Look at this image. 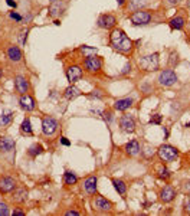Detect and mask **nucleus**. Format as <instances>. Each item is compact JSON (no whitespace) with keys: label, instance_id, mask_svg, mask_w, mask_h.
Returning <instances> with one entry per match:
<instances>
[{"label":"nucleus","instance_id":"1","mask_svg":"<svg viewBox=\"0 0 190 216\" xmlns=\"http://www.w3.org/2000/svg\"><path fill=\"white\" fill-rule=\"evenodd\" d=\"M109 43L115 50L125 53V55L131 53V50L134 48L133 40L127 36V33L123 29H113L111 35H109Z\"/></svg>","mask_w":190,"mask_h":216},{"label":"nucleus","instance_id":"2","mask_svg":"<svg viewBox=\"0 0 190 216\" xmlns=\"http://www.w3.org/2000/svg\"><path fill=\"white\" fill-rule=\"evenodd\" d=\"M138 65L141 69L151 72V71H157L160 65L159 60V53H151V55H145L138 60Z\"/></svg>","mask_w":190,"mask_h":216},{"label":"nucleus","instance_id":"3","mask_svg":"<svg viewBox=\"0 0 190 216\" xmlns=\"http://www.w3.org/2000/svg\"><path fill=\"white\" fill-rule=\"evenodd\" d=\"M157 154H159L161 161L170 163V161H173L176 157L179 156V151H177V148H174V147L170 146V144H163L161 147H159Z\"/></svg>","mask_w":190,"mask_h":216},{"label":"nucleus","instance_id":"4","mask_svg":"<svg viewBox=\"0 0 190 216\" xmlns=\"http://www.w3.org/2000/svg\"><path fill=\"white\" fill-rule=\"evenodd\" d=\"M58 127H59V124H58V121L53 117L46 115L42 118V133L45 136H48V137L53 136L58 131Z\"/></svg>","mask_w":190,"mask_h":216},{"label":"nucleus","instance_id":"5","mask_svg":"<svg viewBox=\"0 0 190 216\" xmlns=\"http://www.w3.org/2000/svg\"><path fill=\"white\" fill-rule=\"evenodd\" d=\"M130 20L131 23L135 26H144V25H149L150 20H151V15H150L147 10H135L133 15L130 16Z\"/></svg>","mask_w":190,"mask_h":216},{"label":"nucleus","instance_id":"6","mask_svg":"<svg viewBox=\"0 0 190 216\" xmlns=\"http://www.w3.org/2000/svg\"><path fill=\"white\" fill-rule=\"evenodd\" d=\"M176 81H177V75L173 69H166L160 72L159 84L161 86H171L173 84H176Z\"/></svg>","mask_w":190,"mask_h":216},{"label":"nucleus","instance_id":"7","mask_svg":"<svg viewBox=\"0 0 190 216\" xmlns=\"http://www.w3.org/2000/svg\"><path fill=\"white\" fill-rule=\"evenodd\" d=\"M84 66H85V69L88 72H98V71L102 68V59L95 55L87 56L85 60H84Z\"/></svg>","mask_w":190,"mask_h":216},{"label":"nucleus","instance_id":"8","mask_svg":"<svg viewBox=\"0 0 190 216\" xmlns=\"http://www.w3.org/2000/svg\"><path fill=\"white\" fill-rule=\"evenodd\" d=\"M16 180L10 176H2L0 177V193L6 195V193H12L16 189Z\"/></svg>","mask_w":190,"mask_h":216},{"label":"nucleus","instance_id":"9","mask_svg":"<svg viewBox=\"0 0 190 216\" xmlns=\"http://www.w3.org/2000/svg\"><path fill=\"white\" fill-rule=\"evenodd\" d=\"M84 75V71L81 66L78 65H71L66 68V78L71 84H75L77 81H79Z\"/></svg>","mask_w":190,"mask_h":216},{"label":"nucleus","instance_id":"10","mask_svg":"<svg viewBox=\"0 0 190 216\" xmlns=\"http://www.w3.org/2000/svg\"><path fill=\"white\" fill-rule=\"evenodd\" d=\"M19 104H20V108L23 111L30 112V111L35 110L36 101H35V98H33L30 94H23V95L19 98Z\"/></svg>","mask_w":190,"mask_h":216},{"label":"nucleus","instance_id":"11","mask_svg":"<svg viewBox=\"0 0 190 216\" xmlns=\"http://www.w3.org/2000/svg\"><path fill=\"white\" fill-rule=\"evenodd\" d=\"M94 209L98 212H109L113 209V203L109 200H107L104 196H97L94 199Z\"/></svg>","mask_w":190,"mask_h":216},{"label":"nucleus","instance_id":"12","mask_svg":"<svg viewBox=\"0 0 190 216\" xmlns=\"http://www.w3.org/2000/svg\"><path fill=\"white\" fill-rule=\"evenodd\" d=\"M97 23H98V26H99L101 29H113L114 26H115V23H117V19H115V16L107 13V15H101V16H99Z\"/></svg>","mask_w":190,"mask_h":216},{"label":"nucleus","instance_id":"13","mask_svg":"<svg viewBox=\"0 0 190 216\" xmlns=\"http://www.w3.org/2000/svg\"><path fill=\"white\" fill-rule=\"evenodd\" d=\"M120 127H121V130L125 131V133H134L135 131V121L131 115H123L120 118Z\"/></svg>","mask_w":190,"mask_h":216},{"label":"nucleus","instance_id":"14","mask_svg":"<svg viewBox=\"0 0 190 216\" xmlns=\"http://www.w3.org/2000/svg\"><path fill=\"white\" fill-rule=\"evenodd\" d=\"M27 195H29V192L26 187H17L13 192H12V200L15 202V203H25L27 200Z\"/></svg>","mask_w":190,"mask_h":216},{"label":"nucleus","instance_id":"15","mask_svg":"<svg viewBox=\"0 0 190 216\" xmlns=\"http://www.w3.org/2000/svg\"><path fill=\"white\" fill-rule=\"evenodd\" d=\"M15 86H16V91H17L20 95L29 92V82H27V79H26L25 76H22V75L16 76L15 78Z\"/></svg>","mask_w":190,"mask_h":216},{"label":"nucleus","instance_id":"16","mask_svg":"<svg viewBox=\"0 0 190 216\" xmlns=\"http://www.w3.org/2000/svg\"><path fill=\"white\" fill-rule=\"evenodd\" d=\"M97 183L98 179L97 176H89L84 180V190L87 192L88 195H95L97 193Z\"/></svg>","mask_w":190,"mask_h":216},{"label":"nucleus","instance_id":"17","mask_svg":"<svg viewBox=\"0 0 190 216\" xmlns=\"http://www.w3.org/2000/svg\"><path fill=\"white\" fill-rule=\"evenodd\" d=\"M7 58L12 60V62H20L22 58H23V53L19 46L16 45H10L7 48Z\"/></svg>","mask_w":190,"mask_h":216},{"label":"nucleus","instance_id":"18","mask_svg":"<svg viewBox=\"0 0 190 216\" xmlns=\"http://www.w3.org/2000/svg\"><path fill=\"white\" fill-rule=\"evenodd\" d=\"M174 197H176V192L171 186L163 187L161 192H160V199H161V202H164V203H170Z\"/></svg>","mask_w":190,"mask_h":216},{"label":"nucleus","instance_id":"19","mask_svg":"<svg viewBox=\"0 0 190 216\" xmlns=\"http://www.w3.org/2000/svg\"><path fill=\"white\" fill-rule=\"evenodd\" d=\"M15 146H16V143L13 138H10V137H0V151L10 153L15 148Z\"/></svg>","mask_w":190,"mask_h":216},{"label":"nucleus","instance_id":"20","mask_svg":"<svg viewBox=\"0 0 190 216\" xmlns=\"http://www.w3.org/2000/svg\"><path fill=\"white\" fill-rule=\"evenodd\" d=\"M133 102H134L133 98H121V100H117L115 102H114V110L125 111L133 105Z\"/></svg>","mask_w":190,"mask_h":216},{"label":"nucleus","instance_id":"21","mask_svg":"<svg viewBox=\"0 0 190 216\" xmlns=\"http://www.w3.org/2000/svg\"><path fill=\"white\" fill-rule=\"evenodd\" d=\"M140 144L137 140H131L130 143H127L125 144V153L128 154V156H137L140 153Z\"/></svg>","mask_w":190,"mask_h":216},{"label":"nucleus","instance_id":"22","mask_svg":"<svg viewBox=\"0 0 190 216\" xmlns=\"http://www.w3.org/2000/svg\"><path fill=\"white\" fill-rule=\"evenodd\" d=\"M62 9H63V6H62L61 2H53L51 6H49V10H48V13L51 17H58V16H61L62 13Z\"/></svg>","mask_w":190,"mask_h":216},{"label":"nucleus","instance_id":"23","mask_svg":"<svg viewBox=\"0 0 190 216\" xmlns=\"http://www.w3.org/2000/svg\"><path fill=\"white\" fill-rule=\"evenodd\" d=\"M79 95H81V91L78 90L77 86H73L72 84L68 86L66 90H65V92H63V97H65L66 100H69V101L75 100V98H77V97H79Z\"/></svg>","mask_w":190,"mask_h":216},{"label":"nucleus","instance_id":"24","mask_svg":"<svg viewBox=\"0 0 190 216\" xmlns=\"http://www.w3.org/2000/svg\"><path fill=\"white\" fill-rule=\"evenodd\" d=\"M42 153H43V147H42L41 144H38V143L32 144V146L27 148V156L30 157V159H36L38 156H41Z\"/></svg>","mask_w":190,"mask_h":216},{"label":"nucleus","instance_id":"25","mask_svg":"<svg viewBox=\"0 0 190 216\" xmlns=\"http://www.w3.org/2000/svg\"><path fill=\"white\" fill-rule=\"evenodd\" d=\"M20 133L23 136H32L33 134V130H32V124H30V118L26 117L25 120L22 121L20 124Z\"/></svg>","mask_w":190,"mask_h":216},{"label":"nucleus","instance_id":"26","mask_svg":"<svg viewBox=\"0 0 190 216\" xmlns=\"http://www.w3.org/2000/svg\"><path fill=\"white\" fill-rule=\"evenodd\" d=\"M111 183L114 185V189L118 192V195L125 196V193H127V185H125L123 180H120V179H113Z\"/></svg>","mask_w":190,"mask_h":216},{"label":"nucleus","instance_id":"27","mask_svg":"<svg viewBox=\"0 0 190 216\" xmlns=\"http://www.w3.org/2000/svg\"><path fill=\"white\" fill-rule=\"evenodd\" d=\"M77 181H78V176L73 173V171L66 170L65 173H63V183H65V185L71 186V185H75Z\"/></svg>","mask_w":190,"mask_h":216},{"label":"nucleus","instance_id":"28","mask_svg":"<svg viewBox=\"0 0 190 216\" xmlns=\"http://www.w3.org/2000/svg\"><path fill=\"white\" fill-rule=\"evenodd\" d=\"M183 26H185V19L181 16H176V17H173V19L170 20V27L171 29L180 30Z\"/></svg>","mask_w":190,"mask_h":216},{"label":"nucleus","instance_id":"29","mask_svg":"<svg viewBox=\"0 0 190 216\" xmlns=\"http://www.w3.org/2000/svg\"><path fill=\"white\" fill-rule=\"evenodd\" d=\"M13 121V114L12 112H7V114H2L0 115V126L2 127H7Z\"/></svg>","mask_w":190,"mask_h":216},{"label":"nucleus","instance_id":"30","mask_svg":"<svg viewBox=\"0 0 190 216\" xmlns=\"http://www.w3.org/2000/svg\"><path fill=\"white\" fill-rule=\"evenodd\" d=\"M145 5V0H130V9L131 10H140Z\"/></svg>","mask_w":190,"mask_h":216},{"label":"nucleus","instance_id":"31","mask_svg":"<svg viewBox=\"0 0 190 216\" xmlns=\"http://www.w3.org/2000/svg\"><path fill=\"white\" fill-rule=\"evenodd\" d=\"M9 213H10V212H9V206H7V203L0 202V216H7Z\"/></svg>","mask_w":190,"mask_h":216},{"label":"nucleus","instance_id":"32","mask_svg":"<svg viewBox=\"0 0 190 216\" xmlns=\"http://www.w3.org/2000/svg\"><path fill=\"white\" fill-rule=\"evenodd\" d=\"M159 176L161 179H169L170 177V171L166 167H159Z\"/></svg>","mask_w":190,"mask_h":216},{"label":"nucleus","instance_id":"33","mask_svg":"<svg viewBox=\"0 0 190 216\" xmlns=\"http://www.w3.org/2000/svg\"><path fill=\"white\" fill-rule=\"evenodd\" d=\"M161 118H163V117L160 115V114H154V115L150 118V124H160V123H161Z\"/></svg>","mask_w":190,"mask_h":216},{"label":"nucleus","instance_id":"34","mask_svg":"<svg viewBox=\"0 0 190 216\" xmlns=\"http://www.w3.org/2000/svg\"><path fill=\"white\" fill-rule=\"evenodd\" d=\"M102 115H104V120L107 121V123H111V120H113V114H111L109 111H104Z\"/></svg>","mask_w":190,"mask_h":216},{"label":"nucleus","instance_id":"35","mask_svg":"<svg viewBox=\"0 0 190 216\" xmlns=\"http://www.w3.org/2000/svg\"><path fill=\"white\" fill-rule=\"evenodd\" d=\"M81 50H82V52H85V53H89V52L95 53V52H97V49H94V48H88V46H82V48H81Z\"/></svg>","mask_w":190,"mask_h":216},{"label":"nucleus","instance_id":"36","mask_svg":"<svg viewBox=\"0 0 190 216\" xmlns=\"http://www.w3.org/2000/svg\"><path fill=\"white\" fill-rule=\"evenodd\" d=\"M10 17L15 20H19V22L22 20V16L19 15V13H16V12H10Z\"/></svg>","mask_w":190,"mask_h":216},{"label":"nucleus","instance_id":"37","mask_svg":"<svg viewBox=\"0 0 190 216\" xmlns=\"http://www.w3.org/2000/svg\"><path fill=\"white\" fill-rule=\"evenodd\" d=\"M12 215L13 216H25L26 213L23 211H20V209H15V211L12 212Z\"/></svg>","mask_w":190,"mask_h":216},{"label":"nucleus","instance_id":"38","mask_svg":"<svg viewBox=\"0 0 190 216\" xmlns=\"http://www.w3.org/2000/svg\"><path fill=\"white\" fill-rule=\"evenodd\" d=\"M27 33H29V30H27V29H26V32H22V38H20L22 45H25V43H26V38H27Z\"/></svg>","mask_w":190,"mask_h":216},{"label":"nucleus","instance_id":"39","mask_svg":"<svg viewBox=\"0 0 190 216\" xmlns=\"http://www.w3.org/2000/svg\"><path fill=\"white\" fill-rule=\"evenodd\" d=\"M61 143L63 144V146H71V141L68 140L66 137H61Z\"/></svg>","mask_w":190,"mask_h":216},{"label":"nucleus","instance_id":"40","mask_svg":"<svg viewBox=\"0 0 190 216\" xmlns=\"http://www.w3.org/2000/svg\"><path fill=\"white\" fill-rule=\"evenodd\" d=\"M65 215H66V216H78V215H79V212H78V211H68Z\"/></svg>","mask_w":190,"mask_h":216},{"label":"nucleus","instance_id":"41","mask_svg":"<svg viewBox=\"0 0 190 216\" xmlns=\"http://www.w3.org/2000/svg\"><path fill=\"white\" fill-rule=\"evenodd\" d=\"M130 69H131V65L130 64H127V65L124 66V69H123V74H128Z\"/></svg>","mask_w":190,"mask_h":216},{"label":"nucleus","instance_id":"42","mask_svg":"<svg viewBox=\"0 0 190 216\" xmlns=\"http://www.w3.org/2000/svg\"><path fill=\"white\" fill-rule=\"evenodd\" d=\"M6 2H7V5L10 6V7H16V2H13V0H6Z\"/></svg>","mask_w":190,"mask_h":216},{"label":"nucleus","instance_id":"43","mask_svg":"<svg viewBox=\"0 0 190 216\" xmlns=\"http://www.w3.org/2000/svg\"><path fill=\"white\" fill-rule=\"evenodd\" d=\"M169 2L171 3V5H177V3H180L181 0H169Z\"/></svg>","mask_w":190,"mask_h":216},{"label":"nucleus","instance_id":"44","mask_svg":"<svg viewBox=\"0 0 190 216\" xmlns=\"http://www.w3.org/2000/svg\"><path fill=\"white\" fill-rule=\"evenodd\" d=\"M117 3H118L120 6H123L124 3H125V0H117Z\"/></svg>","mask_w":190,"mask_h":216},{"label":"nucleus","instance_id":"45","mask_svg":"<svg viewBox=\"0 0 190 216\" xmlns=\"http://www.w3.org/2000/svg\"><path fill=\"white\" fill-rule=\"evenodd\" d=\"M186 127H189V128H190V123H189V124H186Z\"/></svg>","mask_w":190,"mask_h":216},{"label":"nucleus","instance_id":"46","mask_svg":"<svg viewBox=\"0 0 190 216\" xmlns=\"http://www.w3.org/2000/svg\"><path fill=\"white\" fill-rule=\"evenodd\" d=\"M187 6H189V7H190V0H189V3H187Z\"/></svg>","mask_w":190,"mask_h":216},{"label":"nucleus","instance_id":"47","mask_svg":"<svg viewBox=\"0 0 190 216\" xmlns=\"http://www.w3.org/2000/svg\"><path fill=\"white\" fill-rule=\"evenodd\" d=\"M51 2H56V0H51Z\"/></svg>","mask_w":190,"mask_h":216}]
</instances>
